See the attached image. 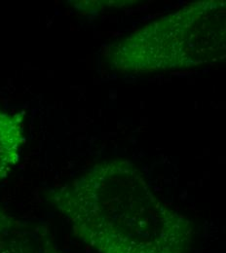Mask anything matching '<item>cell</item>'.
I'll return each mask as SVG.
<instances>
[{"label": "cell", "mask_w": 226, "mask_h": 253, "mask_svg": "<svg viewBox=\"0 0 226 253\" xmlns=\"http://www.w3.org/2000/svg\"><path fill=\"white\" fill-rule=\"evenodd\" d=\"M47 197L98 253H189L192 223L158 199L128 159L99 162Z\"/></svg>", "instance_id": "1"}, {"label": "cell", "mask_w": 226, "mask_h": 253, "mask_svg": "<svg viewBox=\"0 0 226 253\" xmlns=\"http://www.w3.org/2000/svg\"><path fill=\"white\" fill-rule=\"evenodd\" d=\"M103 57L123 73L190 69L226 59V0L191 3L109 44Z\"/></svg>", "instance_id": "2"}, {"label": "cell", "mask_w": 226, "mask_h": 253, "mask_svg": "<svg viewBox=\"0 0 226 253\" xmlns=\"http://www.w3.org/2000/svg\"><path fill=\"white\" fill-rule=\"evenodd\" d=\"M0 253H64L51 229L0 210Z\"/></svg>", "instance_id": "3"}, {"label": "cell", "mask_w": 226, "mask_h": 253, "mask_svg": "<svg viewBox=\"0 0 226 253\" xmlns=\"http://www.w3.org/2000/svg\"><path fill=\"white\" fill-rule=\"evenodd\" d=\"M24 142L22 116L0 109V182L19 163Z\"/></svg>", "instance_id": "4"}]
</instances>
